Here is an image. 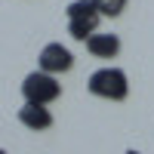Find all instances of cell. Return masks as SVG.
I'll list each match as a JSON object with an SVG mask.
<instances>
[{"label": "cell", "mask_w": 154, "mask_h": 154, "mask_svg": "<svg viewBox=\"0 0 154 154\" xmlns=\"http://www.w3.org/2000/svg\"><path fill=\"white\" fill-rule=\"evenodd\" d=\"M123 154H142V151H136V148H130V151H123Z\"/></svg>", "instance_id": "cell-8"}, {"label": "cell", "mask_w": 154, "mask_h": 154, "mask_svg": "<svg viewBox=\"0 0 154 154\" xmlns=\"http://www.w3.org/2000/svg\"><path fill=\"white\" fill-rule=\"evenodd\" d=\"M37 68L59 77V74H65V71L74 68V56H71L68 46H62L59 40H53V43H46L40 49V56H37Z\"/></svg>", "instance_id": "cell-4"}, {"label": "cell", "mask_w": 154, "mask_h": 154, "mask_svg": "<svg viewBox=\"0 0 154 154\" xmlns=\"http://www.w3.org/2000/svg\"><path fill=\"white\" fill-rule=\"evenodd\" d=\"M0 154H6V151H3V148H0Z\"/></svg>", "instance_id": "cell-9"}, {"label": "cell", "mask_w": 154, "mask_h": 154, "mask_svg": "<svg viewBox=\"0 0 154 154\" xmlns=\"http://www.w3.org/2000/svg\"><path fill=\"white\" fill-rule=\"evenodd\" d=\"M62 96V83L56 80V74H46V71H31L28 77L22 80V99L25 102H34V105H53V102Z\"/></svg>", "instance_id": "cell-3"}, {"label": "cell", "mask_w": 154, "mask_h": 154, "mask_svg": "<svg viewBox=\"0 0 154 154\" xmlns=\"http://www.w3.org/2000/svg\"><path fill=\"white\" fill-rule=\"evenodd\" d=\"M86 53L96 56V59H114L120 53V37L111 34V31H96L86 40Z\"/></svg>", "instance_id": "cell-6"}, {"label": "cell", "mask_w": 154, "mask_h": 154, "mask_svg": "<svg viewBox=\"0 0 154 154\" xmlns=\"http://www.w3.org/2000/svg\"><path fill=\"white\" fill-rule=\"evenodd\" d=\"M65 16H68V34L80 43H86L99 31V22H102L99 9L93 6V0H71Z\"/></svg>", "instance_id": "cell-2"}, {"label": "cell", "mask_w": 154, "mask_h": 154, "mask_svg": "<svg viewBox=\"0 0 154 154\" xmlns=\"http://www.w3.org/2000/svg\"><path fill=\"white\" fill-rule=\"evenodd\" d=\"M19 123L28 126L31 133H43L53 126V111H49V105H34V102H25V105L19 108Z\"/></svg>", "instance_id": "cell-5"}, {"label": "cell", "mask_w": 154, "mask_h": 154, "mask_svg": "<svg viewBox=\"0 0 154 154\" xmlns=\"http://www.w3.org/2000/svg\"><path fill=\"white\" fill-rule=\"evenodd\" d=\"M126 3H130V0H93V6L99 9L102 19H117V16H123Z\"/></svg>", "instance_id": "cell-7"}, {"label": "cell", "mask_w": 154, "mask_h": 154, "mask_svg": "<svg viewBox=\"0 0 154 154\" xmlns=\"http://www.w3.org/2000/svg\"><path fill=\"white\" fill-rule=\"evenodd\" d=\"M86 89L93 93L96 99H108V102H123L130 96V77H126L123 68H114V65H105L89 74L86 80Z\"/></svg>", "instance_id": "cell-1"}]
</instances>
